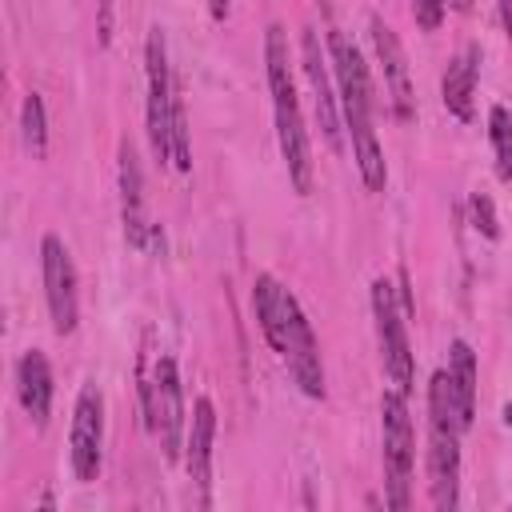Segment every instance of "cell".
Wrapping results in <instances>:
<instances>
[{
  "label": "cell",
  "instance_id": "cell-1",
  "mask_svg": "<svg viewBox=\"0 0 512 512\" xmlns=\"http://www.w3.org/2000/svg\"><path fill=\"white\" fill-rule=\"evenodd\" d=\"M264 64H268V88H272V112H276L280 156H284V164H288L292 188H296L300 196H308V192H312V144H308V128H304L300 100H296L288 36H284L280 24H268V32H264Z\"/></svg>",
  "mask_w": 512,
  "mask_h": 512
},
{
  "label": "cell",
  "instance_id": "cell-2",
  "mask_svg": "<svg viewBox=\"0 0 512 512\" xmlns=\"http://www.w3.org/2000/svg\"><path fill=\"white\" fill-rule=\"evenodd\" d=\"M460 432L464 420L456 412L448 372H432L428 384V488L436 508L460 504Z\"/></svg>",
  "mask_w": 512,
  "mask_h": 512
},
{
  "label": "cell",
  "instance_id": "cell-3",
  "mask_svg": "<svg viewBox=\"0 0 512 512\" xmlns=\"http://www.w3.org/2000/svg\"><path fill=\"white\" fill-rule=\"evenodd\" d=\"M140 400H144V416H148V432L156 436L164 460H180L184 448V388H180V372L172 356H156L152 372L140 364Z\"/></svg>",
  "mask_w": 512,
  "mask_h": 512
},
{
  "label": "cell",
  "instance_id": "cell-4",
  "mask_svg": "<svg viewBox=\"0 0 512 512\" xmlns=\"http://www.w3.org/2000/svg\"><path fill=\"white\" fill-rule=\"evenodd\" d=\"M380 436H384V484H388V508H408V484H412V416H408V392L388 388L380 400Z\"/></svg>",
  "mask_w": 512,
  "mask_h": 512
},
{
  "label": "cell",
  "instance_id": "cell-5",
  "mask_svg": "<svg viewBox=\"0 0 512 512\" xmlns=\"http://www.w3.org/2000/svg\"><path fill=\"white\" fill-rule=\"evenodd\" d=\"M144 68H148V144H152L160 164H172V120H176L180 96L172 88L168 48H164V32L160 28H148Z\"/></svg>",
  "mask_w": 512,
  "mask_h": 512
},
{
  "label": "cell",
  "instance_id": "cell-6",
  "mask_svg": "<svg viewBox=\"0 0 512 512\" xmlns=\"http://www.w3.org/2000/svg\"><path fill=\"white\" fill-rule=\"evenodd\" d=\"M372 316H376L380 360H384L388 380L400 392H412V348H408V328H404V316L408 312L396 308V292H392L388 280H376L372 284Z\"/></svg>",
  "mask_w": 512,
  "mask_h": 512
},
{
  "label": "cell",
  "instance_id": "cell-7",
  "mask_svg": "<svg viewBox=\"0 0 512 512\" xmlns=\"http://www.w3.org/2000/svg\"><path fill=\"white\" fill-rule=\"evenodd\" d=\"M40 272H44V300H48L52 328L60 336H68L76 328V320H80V296H76V264H72V256H68L60 236H44Z\"/></svg>",
  "mask_w": 512,
  "mask_h": 512
},
{
  "label": "cell",
  "instance_id": "cell-8",
  "mask_svg": "<svg viewBox=\"0 0 512 512\" xmlns=\"http://www.w3.org/2000/svg\"><path fill=\"white\" fill-rule=\"evenodd\" d=\"M100 444H104V400L96 384H84L72 408V436H68V456L76 480H96L100 476Z\"/></svg>",
  "mask_w": 512,
  "mask_h": 512
},
{
  "label": "cell",
  "instance_id": "cell-9",
  "mask_svg": "<svg viewBox=\"0 0 512 512\" xmlns=\"http://www.w3.org/2000/svg\"><path fill=\"white\" fill-rule=\"evenodd\" d=\"M280 360L288 364L292 380L300 384L304 396L320 400L324 396V364H320V348H316V336H312V324L300 308V300H292V312H288V336H284V352Z\"/></svg>",
  "mask_w": 512,
  "mask_h": 512
},
{
  "label": "cell",
  "instance_id": "cell-10",
  "mask_svg": "<svg viewBox=\"0 0 512 512\" xmlns=\"http://www.w3.org/2000/svg\"><path fill=\"white\" fill-rule=\"evenodd\" d=\"M120 216H124V236L132 248H144L148 236H156V224L144 212V176H140V160L136 148L124 140L120 144Z\"/></svg>",
  "mask_w": 512,
  "mask_h": 512
},
{
  "label": "cell",
  "instance_id": "cell-11",
  "mask_svg": "<svg viewBox=\"0 0 512 512\" xmlns=\"http://www.w3.org/2000/svg\"><path fill=\"white\" fill-rule=\"evenodd\" d=\"M372 44H376V56L384 64V80H388V96H392V108L400 120H412L416 116V100H412V80H408V60H404V48L396 40V32L372 16Z\"/></svg>",
  "mask_w": 512,
  "mask_h": 512
},
{
  "label": "cell",
  "instance_id": "cell-12",
  "mask_svg": "<svg viewBox=\"0 0 512 512\" xmlns=\"http://www.w3.org/2000/svg\"><path fill=\"white\" fill-rule=\"evenodd\" d=\"M212 440H216V408L208 396H200L192 404V424L184 436V464H188L192 484L204 492L200 496L204 504H208V484H212Z\"/></svg>",
  "mask_w": 512,
  "mask_h": 512
},
{
  "label": "cell",
  "instance_id": "cell-13",
  "mask_svg": "<svg viewBox=\"0 0 512 512\" xmlns=\"http://www.w3.org/2000/svg\"><path fill=\"white\" fill-rule=\"evenodd\" d=\"M304 72H308V84H312V100H316V120H320V136L332 152H344V128H340V112H336V96H332V84H328V72L320 64V44H316V32L308 28L304 32Z\"/></svg>",
  "mask_w": 512,
  "mask_h": 512
},
{
  "label": "cell",
  "instance_id": "cell-14",
  "mask_svg": "<svg viewBox=\"0 0 512 512\" xmlns=\"http://www.w3.org/2000/svg\"><path fill=\"white\" fill-rule=\"evenodd\" d=\"M344 124H348V136H352V160L360 168L364 188L380 192L384 180H388V168H384V152H380V140H376V128H372V108H344Z\"/></svg>",
  "mask_w": 512,
  "mask_h": 512
},
{
  "label": "cell",
  "instance_id": "cell-15",
  "mask_svg": "<svg viewBox=\"0 0 512 512\" xmlns=\"http://www.w3.org/2000/svg\"><path fill=\"white\" fill-rule=\"evenodd\" d=\"M16 396L28 412V420L36 428H44L48 412H52V368H48V356L40 348H28L16 364Z\"/></svg>",
  "mask_w": 512,
  "mask_h": 512
},
{
  "label": "cell",
  "instance_id": "cell-16",
  "mask_svg": "<svg viewBox=\"0 0 512 512\" xmlns=\"http://www.w3.org/2000/svg\"><path fill=\"white\" fill-rule=\"evenodd\" d=\"M292 292L276 280V276H268V272H260L256 276V288H252V308H256V320H260V332H264V340L272 344V352L280 356L284 352V336H288V312H292Z\"/></svg>",
  "mask_w": 512,
  "mask_h": 512
},
{
  "label": "cell",
  "instance_id": "cell-17",
  "mask_svg": "<svg viewBox=\"0 0 512 512\" xmlns=\"http://www.w3.org/2000/svg\"><path fill=\"white\" fill-rule=\"evenodd\" d=\"M476 72H480V48L468 44L452 56L448 72H444V84H440V96H444V108L456 116V120H472V96H476Z\"/></svg>",
  "mask_w": 512,
  "mask_h": 512
},
{
  "label": "cell",
  "instance_id": "cell-18",
  "mask_svg": "<svg viewBox=\"0 0 512 512\" xmlns=\"http://www.w3.org/2000/svg\"><path fill=\"white\" fill-rule=\"evenodd\" d=\"M448 380H452V396H456V412L464 420V428L476 420V352L468 348V340H452L448 352Z\"/></svg>",
  "mask_w": 512,
  "mask_h": 512
},
{
  "label": "cell",
  "instance_id": "cell-19",
  "mask_svg": "<svg viewBox=\"0 0 512 512\" xmlns=\"http://www.w3.org/2000/svg\"><path fill=\"white\" fill-rule=\"evenodd\" d=\"M488 136H492V152H496V176L512 180V112L504 104H496L488 112Z\"/></svg>",
  "mask_w": 512,
  "mask_h": 512
},
{
  "label": "cell",
  "instance_id": "cell-20",
  "mask_svg": "<svg viewBox=\"0 0 512 512\" xmlns=\"http://www.w3.org/2000/svg\"><path fill=\"white\" fill-rule=\"evenodd\" d=\"M20 128H24V144L32 156H44L48 152V112H44V100L36 92L24 96L20 104Z\"/></svg>",
  "mask_w": 512,
  "mask_h": 512
},
{
  "label": "cell",
  "instance_id": "cell-21",
  "mask_svg": "<svg viewBox=\"0 0 512 512\" xmlns=\"http://www.w3.org/2000/svg\"><path fill=\"white\" fill-rule=\"evenodd\" d=\"M468 216H472V228H476L480 236H488V240H496V236H500L496 204H492V196H488V192H472V196H468Z\"/></svg>",
  "mask_w": 512,
  "mask_h": 512
},
{
  "label": "cell",
  "instance_id": "cell-22",
  "mask_svg": "<svg viewBox=\"0 0 512 512\" xmlns=\"http://www.w3.org/2000/svg\"><path fill=\"white\" fill-rule=\"evenodd\" d=\"M172 168H176V172H192V144H188V116H184V104H176V120H172Z\"/></svg>",
  "mask_w": 512,
  "mask_h": 512
},
{
  "label": "cell",
  "instance_id": "cell-23",
  "mask_svg": "<svg viewBox=\"0 0 512 512\" xmlns=\"http://www.w3.org/2000/svg\"><path fill=\"white\" fill-rule=\"evenodd\" d=\"M444 4H448V0H412L416 24H420L424 32H436V28H440V20H444Z\"/></svg>",
  "mask_w": 512,
  "mask_h": 512
},
{
  "label": "cell",
  "instance_id": "cell-24",
  "mask_svg": "<svg viewBox=\"0 0 512 512\" xmlns=\"http://www.w3.org/2000/svg\"><path fill=\"white\" fill-rule=\"evenodd\" d=\"M496 4H500V24H504V32L512 40V0H496Z\"/></svg>",
  "mask_w": 512,
  "mask_h": 512
},
{
  "label": "cell",
  "instance_id": "cell-25",
  "mask_svg": "<svg viewBox=\"0 0 512 512\" xmlns=\"http://www.w3.org/2000/svg\"><path fill=\"white\" fill-rule=\"evenodd\" d=\"M208 12H212V20H224L228 16V0H208Z\"/></svg>",
  "mask_w": 512,
  "mask_h": 512
},
{
  "label": "cell",
  "instance_id": "cell-26",
  "mask_svg": "<svg viewBox=\"0 0 512 512\" xmlns=\"http://www.w3.org/2000/svg\"><path fill=\"white\" fill-rule=\"evenodd\" d=\"M448 4H452V8H460V12H468V8H472V0H448Z\"/></svg>",
  "mask_w": 512,
  "mask_h": 512
},
{
  "label": "cell",
  "instance_id": "cell-27",
  "mask_svg": "<svg viewBox=\"0 0 512 512\" xmlns=\"http://www.w3.org/2000/svg\"><path fill=\"white\" fill-rule=\"evenodd\" d=\"M504 424H512V400L504 404Z\"/></svg>",
  "mask_w": 512,
  "mask_h": 512
}]
</instances>
